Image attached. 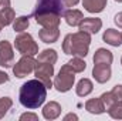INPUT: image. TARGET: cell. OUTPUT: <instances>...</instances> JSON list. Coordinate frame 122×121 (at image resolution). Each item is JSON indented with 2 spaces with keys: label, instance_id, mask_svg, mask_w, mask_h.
Masks as SVG:
<instances>
[{
  "label": "cell",
  "instance_id": "obj_1",
  "mask_svg": "<svg viewBox=\"0 0 122 121\" xmlns=\"http://www.w3.org/2000/svg\"><path fill=\"white\" fill-rule=\"evenodd\" d=\"M46 98H47V87L38 78L29 80L20 87L19 100L21 105L26 108H30V110L38 108L40 105H43Z\"/></svg>",
  "mask_w": 122,
  "mask_h": 121
},
{
  "label": "cell",
  "instance_id": "obj_2",
  "mask_svg": "<svg viewBox=\"0 0 122 121\" xmlns=\"http://www.w3.org/2000/svg\"><path fill=\"white\" fill-rule=\"evenodd\" d=\"M90 43H91V34L80 30L77 33H71L65 36L62 43V50L65 54L74 57H85L88 54Z\"/></svg>",
  "mask_w": 122,
  "mask_h": 121
},
{
  "label": "cell",
  "instance_id": "obj_3",
  "mask_svg": "<svg viewBox=\"0 0 122 121\" xmlns=\"http://www.w3.org/2000/svg\"><path fill=\"white\" fill-rule=\"evenodd\" d=\"M16 50L23 56H36L38 53V46L29 33H21L14 40Z\"/></svg>",
  "mask_w": 122,
  "mask_h": 121
},
{
  "label": "cell",
  "instance_id": "obj_4",
  "mask_svg": "<svg viewBox=\"0 0 122 121\" xmlns=\"http://www.w3.org/2000/svg\"><path fill=\"white\" fill-rule=\"evenodd\" d=\"M74 74L75 73L67 64H64L61 67V70L58 71V76H56V78H54V83H53L54 87L60 93H67L68 90H71L72 84H74V80H75Z\"/></svg>",
  "mask_w": 122,
  "mask_h": 121
},
{
  "label": "cell",
  "instance_id": "obj_5",
  "mask_svg": "<svg viewBox=\"0 0 122 121\" xmlns=\"http://www.w3.org/2000/svg\"><path fill=\"white\" fill-rule=\"evenodd\" d=\"M34 74H36V77H37V78H38V80H40L47 88H51V87H53L51 77L54 76V64L36 60Z\"/></svg>",
  "mask_w": 122,
  "mask_h": 121
},
{
  "label": "cell",
  "instance_id": "obj_6",
  "mask_svg": "<svg viewBox=\"0 0 122 121\" xmlns=\"http://www.w3.org/2000/svg\"><path fill=\"white\" fill-rule=\"evenodd\" d=\"M34 67H36V60L33 59V56H23L17 61V64L13 66V73L16 77L23 78L34 71Z\"/></svg>",
  "mask_w": 122,
  "mask_h": 121
},
{
  "label": "cell",
  "instance_id": "obj_7",
  "mask_svg": "<svg viewBox=\"0 0 122 121\" xmlns=\"http://www.w3.org/2000/svg\"><path fill=\"white\" fill-rule=\"evenodd\" d=\"M43 11H51V13H57L61 16L64 14V3L62 0H38L33 14L43 13Z\"/></svg>",
  "mask_w": 122,
  "mask_h": 121
},
{
  "label": "cell",
  "instance_id": "obj_8",
  "mask_svg": "<svg viewBox=\"0 0 122 121\" xmlns=\"http://www.w3.org/2000/svg\"><path fill=\"white\" fill-rule=\"evenodd\" d=\"M36 22L43 26V27H58L60 26V22H61V16L57 14V13H51V11H43V13H36L33 14Z\"/></svg>",
  "mask_w": 122,
  "mask_h": 121
},
{
  "label": "cell",
  "instance_id": "obj_9",
  "mask_svg": "<svg viewBox=\"0 0 122 121\" xmlns=\"http://www.w3.org/2000/svg\"><path fill=\"white\" fill-rule=\"evenodd\" d=\"M14 64V53H13V47L9 41L3 40L0 41V66L4 68L13 67Z\"/></svg>",
  "mask_w": 122,
  "mask_h": 121
},
{
  "label": "cell",
  "instance_id": "obj_10",
  "mask_svg": "<svg viewBox=\"0 0 122 121\" xmlns=\"http://www.w3.org/2000/svg\"><path fill=\"white\" fill-rule=\"evenodd\" d=\"M101 100H102V103L105 105V110H108L111 105H114L117 103H122V86L118 84L109 93H104L101 95Z\"/></svg>",
  "mask_w": 122,
  "mask_h": 121
},
{
  "label": "cell",
  "instance_id": "obj_11",
  "mask_svg": "<svg viewBox=\"0 0 122 121\" xmlns=\"http://www.w3.org/2000/svg\"><path fill=\"white\" fill-rule=\"evenodd\" d=\"M78 27L81 31H85L88 34H97L102 27V22L101 19H97V17H87V19L84 17L82 22L78 24Z\"/></svg>",
  "mask_w": 122,
  "mask_h": 121
},
{
  "label": "cell",
  "instance_id": "obj_12",
  "mask_svg": "<svg viewBox=\"0 0 122 121\" xmlns=\"http://www.w3.org/2000/svg\"><path fill=\"white\" fill-rule=\"evenodd\" d=\"M92 76L98 83H107L111 78V64H95L92 68Z\"/></svg>",
  "mask_w": 122,
  "mask_h": 121
},
{
  "label": "cell",
  "instance_id": "obj_13",
  "mask_svg": "<svg viewBox=\"0 0 122 121\" xmlns=\"http://www.w3.org/2000/svg\"><path fill=\"white\" fill-rule=\"evenodd\" d=\"M38 36H40L41 41H44L47 44L56 43L58 40V37H60V30H58V27H50V29L43 27L41 30L38 31Z\"/></svg>",
  "mask_w": 122,
  "mask_h": 121
},
{
  "label": "cell",
  "instance_id": "obj_14",
  "mask_svg": "<svg viewBox=\"0 0 122 121\" xmlns=\"http://www.w3.org/2000/svg\"><path fill=\"white\" fill-rule=\"evenodd\" d=\"M61 114V105L56 101H50L43 108V117L46 120H56Z\"/></svg>",
  "mask_w": 122,
  "mask_h": 121
},
{
  "label": "cell",
  "instance_id": "obj_15",
  "mask_svg": "<svg viewBox=\"0 0 122 121\" xmlns=\"http://www.w3.org/2000/svg\"><path fill=\"white\" fill-rule=\"evenodd\" d=\"M62 16H64V19H65L67 24H68V26H72V27L78 26V24L82 22V19H84L82 11L75 10V9H71V10L64 11V14H62Z\"/></svg>",
  "mask_w": 122,
  "mask_h": 121
},
{
  "label": "cell",
  "instance_id": "obj_16",
  "mask_svg": "<svg viewBox=\"0 0 122 121\" xmlns=\"http://www.w3.org/2000/svg\"><path fill=\"white\" fill-rule=\"evenodd\" d=\"M102 38L105 43H108L114 47H119L122 44V33H119L118 30H114V29H108L104 33Z\"/></svg>",
  "mask_w": 122,
  "mask_h": 121
},
{
  "label": "cell",
  "instance_id": "obj_17",
  "mask_svg": "<svg viewBox=\"0 0 122 121\" xmlns=\"http://www.w3.org/2000/svg\"><path fill=\"white\" fill-rule=\"evenodd\" d=\"M85 110L88 113H91V114H102L104 111H107L105 110V105H104V103L101 100V97L88 100L85 103Z\"/></svg>",
  "mask_w": 122,
  "mask_h": 121
},
{
  "label": "cell",
  "instance_id": "obj_18",
  "mask_svg": "<svg viewBox=\"0 0 122 121\" xmlns=\"http://www.w3.org/2000/svg\"><path fill=\"white\" fill-rule=\"evenodd\" d=\"M82 6L90 13H99L105 9L107 0H82Z\"/></svg>",
  "mask_w": 122,
  "mask_h": 121
},
{
  "label": "cell",
  "instance_id": "obj_19",
  "mask_svg": "<svg viewBox=\"0 0 122 121\" xmlns=\"http://www.w3.org/2000/svg\"><path fill=\"white\" fill-rule=\"evenodd\" d=\"M112 60H114V56H112V53L109 50L98 49L95 51V56H94V63L95 64H98V63H101V64H111Z\"/></svg>",
  "mask_w": 122,
  "mask_h": 121
},
{
  "label": "cell",
  "instance_id": "obj_20",
  "mask_svg": "<svg viewBox=\"0 0 122 121\" xmlns=\"http://www.w3.org/2000/svg\"><path fill=\"white\" fill-rule=\"evenodd\" d=\"M94 90V86H92V81L90 78H81L75 87V91H77V95L80 97H85L88 95L91 91Z\"/></svg>",
  "mask_w": 122,
  "mask_h": 121
},
{
  "label": "cell",
  "instance_id": "obj_21",
  "mask_svg": "<svg viewBox=\"0 0 122 121\" xmlns=\"http://www.w3.org/2000/svg\"><path fill=\"white\" fill-rule=\"evenodd\" d=\"M14 10L11 7H4V9H0V26L1 27H6L9 24H11L14 22Z\"/></svg>",
  "mask_w": 122,
  "mask_h": 121
},
{
  "label": "cell",
  "instance_id": "obj_22",
  "mask_svg": "<svg viewBox=\"0 0 122 121\" xmlns=\"http://www.w3.org/2000/svg\"><path fill=\"white\" fill-rule=\"evenodd\" d=\"M37 61H44V63H51V64H54V63L57 61V51L53 50V49L43 50V51L38 54Z\"/></svg>",
  "mask_w": 122,
  "mask_h": 121
},
{
  "label": "cell",
  "instance_id": "obj_23",
  "mask_svg": "<svg viewBox=\"0 0 122 121\" xmlns=\"http://www.w3.org/2000/svg\"><path fill=\"white\" fill-rule=\"evenodd\" d=\"M67 66L74 71V73H82L87 67V63L82 60L81 57H72V60L67 63Z\"/></svg>",
  "mask_w": 122,
  "mask_h": 121
},
{
  "label": "cell",
  "instance_id": "obj_24",
  "mask_svg": "<svg viewBox=\"0 0 122 121\" xmlns=\"http://www.w3.org/2000/svg\"><path fill=\"white\" fill-rule=\"evenodd\" d=\"M29 24H30L29 17H27V16H20V17L14 19V22H13V29H14V31L23 33L24 30H27Z\"/></svg>",
  "mask_w": 122,
  "mask_h": 121
},
{
  "label": "cell",
  "instance_id": "obj_25",
  "mask_svg": "<svg viewBox=\"0 0 122 121\" xmlns=\"http://www.w3.org/2000/svg\"><path fill=\"white\" fill-rule=\"evenodd\" d=\"M107 111H108V114H109L112 118H115V120H122V103H117V104L111 105Z\"/></svg>",
  "mask_w": 122,
  "mask_h": 121
},
{
  "label": "cell",
  "instance_id": "obj_26",
  "mask_svg": "<svg viewBox=\"0 0 122 121\" xmlns=\"http://www.w3.org/2000/svg\"><path fill=\"white\" fill-rule=\"evenodd\" d=\"M11 105H13L11 98H9V97L0 98V118H3V117L6 116V113L11 108Z\"/></svg>",
  "mask_w": 122,
  "mask_h": 121
},
{
  "label": "cell",
  "instance_id": "obj_27",
  "mask_svg": "<svg viewBox=\"0 0 122 121\" xmlns=\"http://www.w3.org/2000/svg\"><path fill=\"white\" fill-rule=\"evenodd\" d=\"M20 120L24 121V120H33V121H37L38 120V117L36 116V114H31V113H26V114H21L20 116Z\"/></svg>",
  "mask_w": 122,
  "mask_h": 121
},
{
  "label": "cell",
  "instance_id": "obj_28",
  "mask_svg": "<svg viewBox=\"0 0 122 121\" xmlns=\"http://www.w3.org/2000/svg\"><path fill=\"white\" fill-rule=\"evenodd\" d=\"M78 1H80V0H62L64 7H72V6H75Z\"/></svg>",
  "mask_w": 122,
  "mask_h": 121
},
{
  "label": "cell",
  "instance_id": "obj_29",
  "mask_svg": "<svg viewBox=\"0 0 122 121\" xmlns=\"http://www.w3.org/2000/svg\"><path fill=\"white\" fill-rule=\"evenodd\" d=\"M7 81H9V76H7L4 71H1V70H0V84L7 83Z\"/></svg>",
  "mask_w": 122,
  "mask_h": 121
},
{
  "label": "cell",
  "instance_id": "obj_30",
  "mask_svg": "<svg viewBox=\"0 0 122 121\" xmlns=\"http://www.w3.org/2000/svg\"><path fill=\"white\" fill-rule=\"evenodd\" d=\"M115 23H117V26H118V27H122V11H121V13H118V14L115 16Z\"/></svg>",
  "mask_w": 122,
  "mask_h": 121
},
{
  "label": "cell",
  "instance_id": "obj_31",
  "mask_svg": "<svg viewBox=\"0 0 122 121\" xmlns=\"http://www.w3.org/2000/svg\"><path fill=\"white\" fill-rule=\"evenodd\" d=\"M10 7V0H0V9Z\"/></svg>",
  "mask_w": 122,
  "mask_h": 121
},
{
  "label": "cell",
  "instance_id": "obj_32",
  "mask_svg": "<svg viewBox=\"0 0 122 121\" xmlns=\"http://www.w3.org/2000/svg\"><path fill=\"white\" fill-rule=\"evenodd\" d=\"M68 120H78V117H77L75 114H67V116L64 117V121H68Z\"/></svg>",
  "mask_w": 122,
  "mask_h": 121
},
{
  "label": "cell",
  "instance_id": "obj_33",
  "mask_svg": "<svg viewBox=\"0 0 122 121\" xmlns=\"http://www.w3.org/2000/svg\"><path fill=\"white\" fill-rule=\"evenodd\" d=\"M115 1H118V3H121V1H122V0H115Z\"/></svg>",
  "mask_w": 122,
  "mask_h": 121
},
{
  "label": "cell",
  "instance_id": "obj_34",
  "mask_svg": "<svg viewBox=\"0 0 122 121\" xmlns=\"http://www.w3.org/2000/svg\"><path fill=\"white\" fill-rule=\"evenodd\" d=\"M121 64H122V59H121Z\"/></svg>",
  "mask_w": 122,
  "mask_h": 121
},
{
  "label": "cell",
  "instance_id": "obj_35",
  "mask_svg": "<svg viewBox=\"0 0 122 121\" xmlns=\"http://www.w3.org/2000/svg\"><path fill=\"white\" fill-rule=\"evenodd\" d=\"M0 30H1V26H0Z\"/></svg>",
  "mask_w": 122,
  "mask_h": 121
}]
</instances>
